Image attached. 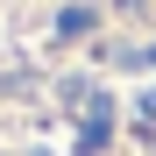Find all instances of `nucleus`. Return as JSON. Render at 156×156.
Segmentation results:
<instances>
[{
  "label": "nucleus",
  "mask_w": 156,
  "mask_h": 156,
  "mask_svg": "<svg viewBox=\"0 0 156 156\" xmlns=\"http://www.w3.org/2000/svg\"><path fill=\"white\" fill-rule=\"evenodd\" d=\"M107 128H114V114H107V99H92V107H85V135H78V149H99V142H107Z\"/></svg>",
  "instance_id": "1"
},
{
  "label": "nucleus",
  "mask_w": 156,
  "mask_h": 156,
  "mask_svg": "<svg viewBox=\"0 0 156 156\" xmlns=\"http://www.w3.org/2000/svg\"><path fill=\"white\" fill-rule=\"evenodd\" d=\"M57 29H64V36H85V29H92V7H64Z\"/></svg>",
  "instance_id": "2"
}]
</instances>
